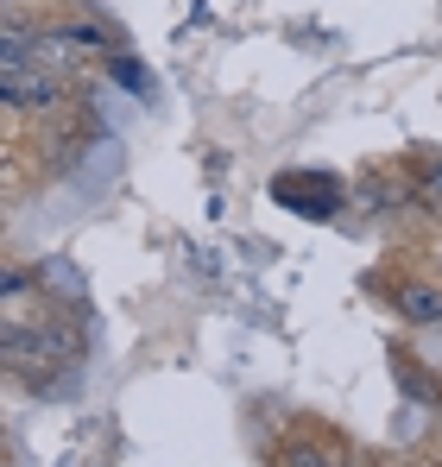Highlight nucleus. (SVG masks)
<instances>
[{"label": "nucleus", "instance_id": "7ed1b4c3", "mask_svg": "<svg viewBox=\"0 0 442 467\" xmlns=\"http://www.w3.org/2000/svg\"><path fill=\"white\" fill-rule=\"evenodd\" d=\"M424 202H430V209H442V164H430V171H424Z\"/></svg>", "mask_w": 442, "mask_h": 467}, {"label": "nucleus", "instance_id": "f257e3e1", "mask_svg": "<svg viewBox=\"0 0 442 467\" xmlns=\"http://www.w3.org/2000/svg\"><path fill=\"white\" fill-rule=\"evenodd\" d=\"M398 316L417 328H442V278L437 285H398Z\"/></svg>", "mask_w": 442, "mask_h": 467}, {"label": "nucleus", "instance_id": "f03ea898", "mask_svg": "<svg viewBox=\"0 0 442 467\" xmlns=\"http://www.w3.org/2000/svg\"><path fill=\"white\" fill-rule=\"evenodd\" d=\"M291 467H348L342 449H316V442H291Z\"/></svg>", "mask_w": 442, "mask_h": 467}]
</instances>
